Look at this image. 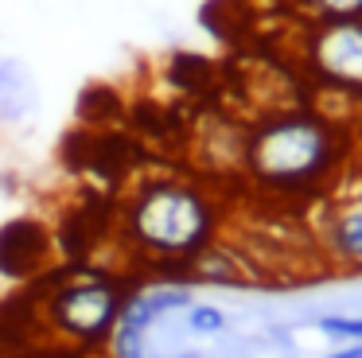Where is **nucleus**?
Returning <instances> with one entry per match:
<instances>
[{
    "mask_svg": "<svg viewBox=\"0 0 362 358\" xmlns=\"http://www.w3.org/2000/svg\"><path fill=\"white\" fill-rule=\"evenodd\" d=\"M125 230L141 253L160 261H191L218 238V207L199 183L152 179L129 202Z\"/></svg>",
    "mask_w": 362,
    "mask_h": 358,
    "instance_id": "f03ea898",
    "label": "nucleus"
},
{
    "mask_svg": "<svg viewBox=\"0 0 362 358\" xmlns=\"http://www.w3.org/2000/svg\"><path fill=\"white\" fill-rule=\"evenodd\" d=\"M187 327L195 335H218L222 327H226V316H222V308H214V304H191Z\"/></svg>",
    "mask_w": 362,
    "mask_h": 358,
    "instance_id": "1a4fd4ad",
    "label": "nucleus"
},
{
    "mask_svg": "<svg viewBox=\"0 0 362 358\" xmlns=\"http://www.w3.org/2000/svg\"><path fill=\"white\" fill-rule=\"evenodd\" d=\"M351 160L339 121L320 109H276L245 132L242 171L269 195L304 199L323 195Z\"/></svg>",
    "mask_w": 362,
    "mask_h": 358,
    "instance_id": "f257e3e1",
    "label": "nucleus"
},
{
    "mask_svg": "<svg viewBox=\"0 0 362 358\" xmlns=\"http://www.w3.org/2000/svg\"><path fill=\"white\" fill-rule=\"evenodd\" d=\"M187 269H191V280H203V284H245V280H250L245 261L234 249L218 246V241H211L203 253L191 257Z\"/></svg>",
    "mask_w": 362,
    "mask_h": 358,
    "instance_id": "423d86ee",
    "label": "nucleus"
},
{
    "mask_svg": "<svg viewBox=\"0 0 362 358\" xmlns=\"http://www.w3.org/2000/svg\"><path fill=\"white\" fill-rule=\"evenodd\" d=\"M308 23L320 20H362V0H292Z\"/></svg>",
    "mask_w": 362,
    "mask_h": 358,
    "instance_id": "0eeeda50",
    "label": "nucleus"
},
{
    "mask_svg": "<svg viewBox=\"0 0 362 358\" xmlns=\"http://www.w3.org/2000/svg\"><path fill=\"white\" fill-rule=\"evenodd\" d=\"M327 358H362V342H351V347H343V350H331Z\"/></svg>",
    "mask_w": 362,
    "mask_h": 358,
    "instance_id": "9b49d317",
    "label": "nucleus"
},
{
    "mask_svg": "<svg viewBox=\"0 0 362 358\" xmlns=\"http://www.w3.org/2000/svg\"><path fill=\"white\" fill-rule=\"evenodd\" d=\"M121 308H125L121 288L105 277H90V280H74V284L59 288L55 300H51V319L71 339L102 342L105 335H113Z\"/></svg>",
    "mask_w": 362,
    "mask_h": 358,
    "instance_id": "20e7f679",
    "label": "nucleus"
},
{
    "mask_svg": "<svg viewBox=\"0 0 362 358\" xmlns=\"http://www.w3.org/2000/svg\"><path fill=\"white\" fill-rule=\"evenodd\" d=\"M320 331L331 339H346V342H362V316H323Z\"/></svg>",
    "mask_w": 362,
    "mask_h": 358,
    "instance_id": "9d476101",
    "label": "nucleus"
},
{
    "mask_svg": "<svg viewBox=\"0 0 362 358\" xmlns=\"http://www.w3.org/2000/svg\"><path fill=\"white\" fill-rule=\"evenodd\" d=\"M315 253L331 272L358 277L362 272V187L327 195L315 214Z\"/></svg>",
    "mask_w": 362,
    "mask_h": 358,
    "instance_id": "39448f33",
    "label": "nucleus"
},
{
    "mask_svg": "<svg viewBox=\"0 0 362 358\" xmlns=\"http://www.w3.org/2000/svg\"><path fill=\"white\" fill-rule=\"evenodd\" d=\"M300 62L323 90L362 101V20L308 23L300 39Z\"/></svg>",
    "mask_w": 362,
    "mask_h": 358,
    "instance_id": "7ed1b4c3",
    "label": "nucleus"
},
{
    "mask_svg": "<svg viewBox=\"0 0 362 358\" xmlns=\"http://www.w3.org/2000/svg\"><path fill=\"white\" fill-rule=\"evenodd\" d=\"M113 354L117 358H144V331L117 316V327H113Z\"/></svg>",
    "mask_w": 362,
    "mask_h": 358,
    "instance_id": "6e6552de",
    "label": "nucleus"
}]
</instances>
